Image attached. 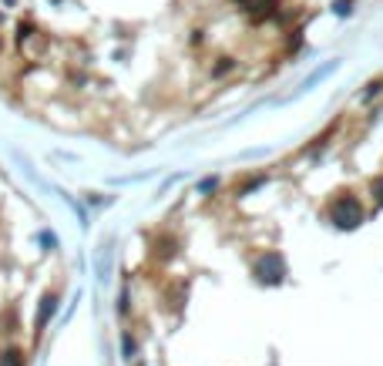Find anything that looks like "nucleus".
Segmentation results:
<instances>
[{
    "mask_svg": "<svg viewBox=\"0 0 383 366\" xmlns=\"http://www.w3.org/2000/svg\"><path fill=\"white\" fill-rule=\"evenodd\" d=\"M282 262H279V255H262L259 262H255V276L262 279V282H279L282 279Z\"/></svg>",
    "mask_w": 383,
    "mask_h": 366,
    "instance_id": "nucleus-2",
    "label": "nucleus"
},
{
    "mask_svg": "<svg viewBox=\"0 0 383 366\" xmlns=\"http://www.w3.org/2000/svg\"><path fill=\"white\" fill-rule=\"evenodd\" d=\"M377 202L383 205V182H380V185H377Z\"/></svg>",
    "mask_w": 383,
    "mask_h": 366,
    "instance_id": "nucleus-4",
    "label": "nucleus"
},
{
    "mask_svg": "<svg viewBox=\"0 0 383 366\" xmlns=\"http://www.w3.org/2000/svg\"><path fill=\"white\" fill-rule=\"evenodd\" d=\"M336 67H340V61H330V64H323V67H316V71H313V74H309L306 81L299 84V91H309V88H313V84H319V81H323V77H326V74H333Z\"/></svg>",
    "mask_w": 383,
    "mask_h": 366,
    "instance_id": "nucleus-3",
    "label": "nucleus"
},
{
    "mask_svg": "<svg viewBox=\"0 0 383 366\" xmlns=\"http://www.w3.org/2000/svg\"><path fill=\"white\" fill-rule=\"evenodd\" d=\"M333 222L340 228H357L360 222H363V209H360V199H353V195H343V199H336L330 209Z\"/></svg>",
    "mask_w": 383,
    "mask_h": 366,
    "instance_id": "nucleus-1",
    "label": "nucleus"
}]
</instances>
